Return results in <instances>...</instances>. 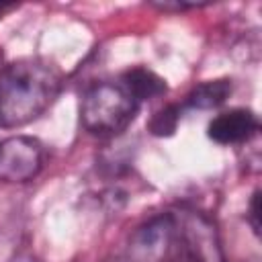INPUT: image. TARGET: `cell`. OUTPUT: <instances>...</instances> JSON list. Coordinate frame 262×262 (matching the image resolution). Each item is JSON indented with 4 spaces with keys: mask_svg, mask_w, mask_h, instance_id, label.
I'll return each mask as SVG.
<instances>
[{
    "mask_svg": "<svg viewBox=\"0 0 262 262\" xmlns=\"http://www.w3.org/2000/svg\"><path fill=\"white\" fill-rule=\"evenodd\" d=\"M156 8H160V10H186V8H199L201 4H196V2H151Z\"/></svg>",
    "mask_w": 262,
    "mask_h": 262,
    "instance_id": "obj_11",
    "label": "cell"
},
{
    "mask_svg": "<svg viewBox=\"0 0 262 262\" xmlns=\"http://www.w3.org/2000/svg\"><path fill=\"white\" fill-rule=\"evenodd\" d=\"M231 94V80L219 78V80H207L190 90L186 96V106L207 111V108H217L221 106Z\"/></svg>",
    "mask_w": 262,
    "mask_h": 262,
    "instance_id": "obj_8",
    "label": "cell"
},
{
    "mask_svg": "<svg viewBox=\"0 0 262 262\" xmlns=\"http://www.w3.org/2000/svg\"><path fill=\"white\" fill-rule=\"evenodd\" d=\"M59 70L39 57H23L0 70V127H23L43 115L61 90Z\"/></svg>",
    "mask_w": 262,
    "mask_h": 262,
    "instance_id": "obj_1",
    "label": "cell"
},
{
    "mask_svg": "<svg viewBox=\"0 0 262 262\" xmlns=\"http://www.w3.org/2000/svg\"><path fill=\"white\" fill-rule=\"evenodd\" d=\"M178 121H180V108L176 104H170V106H164L160 108L151 121H149V131L151 135L156 137H170L174 135L176 127H178Z\"/></svg>",
    "mask_w": 262,
    "mask_h": 262,
    "instance_id": "obj_9",
    "label": "cell"
},
{
    "mask_svg": "<svg viewBox=\"0 0 262 262\" xmlns=\"http://www.w3.org/2000/svg\"><path fill=\"white\" fill-rule=\"evenodd\" d=\"M248 223L256 235H260V188L252 192L250 205H248Z\"/></svg>",
    "mask_w": 262,
    "mask_h": 262,
    "instance_id": "obj_10",
    "label": "cell"
},
{
    "mask_svg": "<svg viewBox=\"0 0 262 262\" xmlns=\"http://www.w3.org/2000/svg\"><path fill=\"white\" fill-rule=\"evenodd\" d=\"M121 84L127 88V92L137 100H149L156 96H162L166 92V82L160 78L156 72L147 68H131L129 72L123 74Z\"/></svg>",
    "mask_w": 262,
    "mask_h": 262,
    "instance_id": "obj_7",
    "label": "cell"
},
{
    "mask_svg": "<svg viewBox=\"0 0 262 262\" xmlns=\"http://www.w3.org/2000/svg\"><path fill=\"white\" fill-rule=\"evenodd\" d=\"M139 102L121 82L90 86L80 102V121L92 135H117L135 119Z\"/></svg>",
    "mask_w": 262,
    "mask_h": 262,
    "instance_id": "obj_2",
    "label": "cell"
},
{
    "mask_svg": "<svg viewBox=\"0 0 262 262\" xmlns=\"http://www.w3.org/2000/svg\"><path fill=\"white\" fill-rule=\"evenodd\" d=\"M43 168V145L29 135H12L0 141V182L23 184Z\"/></svg>",
    "mask_w": 262,
    "mask_h": 262,
    "instance_id": "obj_5",
    "label": "cell"
},
{
    "mask_svg": "<svg viewBox=\"0 0 262 262\" xmlns=\"http://www.w3.org/2000/svg\"><path fill=\"white\" fill-rule=\"evenodd\" d=\"M180 233V262H227L215 223L196 211H174Z\"/></svg>",
    "mask_w": 262,
    "mask_h": 262,
    "instance_id": "obj_4",
    "label": "cell"
},
{
    "mask_svg": "<svg viewBox=\"0 0 262 262\" xmlns=\"http://www.w3.org/2000/svg\"><path fill=\"white\" fill-rule=\"evenodd\" d=\"M16 8V4H8V2H0V18L6 14V12H10V10H14Z\"/></svg>",
    "mask_w": 262,
    "mask_h": 262,
    "instance_id": "obj_12",
    "label": "cell"
},
{
    "mask_svg": "<svg viewBox=\"0 0 262 262\" xmlns=\"http://www.w3.org/2000/svg\"><path fill=\"white\" fill-rule=\"evenodd\" d=\"M131 262H180V233L174 213H162L141 223L129 237Z\"/></svg>",
    "mask_w": 262,
    "mask_h": 262,
    "instance_id": "obj_3",
    "label": "cell"
},
{
    "mask_svg": "<svg viewBox=\"0 0 262 262\" xmlns=\"http://www.w3.org/2000/svg\"><path fill=\"white\" fill-rule=\"evenodd\" d=\"M260 131V121L250 108H229L219 113L207 127L209 139L219 145H235L248 143Z\"/></svg>",
    "mask_w": 262,
    "mask_h": 262,
    "instance_id": "obj_6",
    "label": "cell"
}]
</instances>
